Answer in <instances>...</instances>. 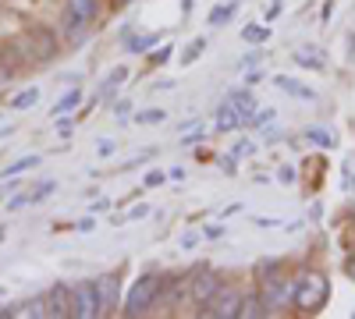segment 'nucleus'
I'll return each instance as SVG.
<instances>
[{
  "label": "nucleus",
  "mask_w": 355,
  "mask_h": 319,
  "mask_svg": "<svg viewBox=\"0 0 355 319\" xmlns=\"http://www.w3.org/2000/svg\"><path fill=\"white\" fill-rule=\"evenodd\" d=\"M331 298V287H327V277L323 273H302L299 280L291 284V305L299 312H320Z\"/></svg>",
  "instance_id": "1"
},
{
  "label": "nucleus",
  "mask_w": 355,
  "mask_h": 319,
  "mask_svg": "<svg viewBox=\"0 0 355 319\" xmlns=\"http://www.w3.org/2000/svg\"><path fill=\"white\" fill-rule=\"evenodd\" d=\"M100 15V0H64V28L71 33V43H82V33Z\"/></svg>",
  "instance_id": "2"
},
{
  "label": "nucleus",
  "mask_w": 355,
  "mask_h": 319,
  "mask_svg": "<svg viewBox=\"0 0 355 319\" xmlns=\"http://www.w3.org/2000/svg\"><path fill=\"white\" fill-rule=\"evenodd\" d=\"M157 295H160V277H157V273L139 277V280L132 284L128 298H125V316H142V312H150L153 302H157Z\"/></svg>",
  "instance_id": "3"
},
{
  "label": "nucleus",
  "mask_w": 355,
  "mask_h": 319,
  "mask_svg": "<svg viewBox=\"0 0 355 319\" xmlns=\"http://www.w3.org/2000/svg\"><path fill=\"white\" fill-rule=\"evenodd\" d=\"M239 305H242V295L220 284V291L202 305L199 316H206V319H234V316H239Z\"/></svg>",
  "instance_id": "4"
},
{
  "label": "nucleus",
  "mask_w": 355,
  "mask_h": 319,
  "mask_svg": "<svg viewBox=\"0 0 355 319\" xmlns=\"http://www.w3.org/2000/svg\"><path fill=\"white\" fill-rule=\"evenodd\" d=\"M71 316L75 319H100V302H96V287L82 280L71 287Z\"/></svg>",
  "instance_id": "5"
},
{
  "label": "nucleus",
  "mask_w": 355,
  "mask_h": 319,
  "mask_svg": "<svg viewBox=\"0 0 355 319\" xmlns=\"http://www.w3.org/2000/svg\"><path fill=\"white\" fill-rule=\"evenodd\" d=\"M259 298L266 302V309H270V316H274L277 309H284L291 302V280H284V277H263Z\"/></svg>",
  "instance_id": "6"
},
{
  "label": "nucleus",
  "mask_w": 355,
  "mask_h": 319,
  "mask_svg": "<svg viewBox=\"0 0 355 319\" xmlns=\"http://www.w3.org/2000/svg\"><path fill=\"white\" fill-rule=\"evenodd\" d=\"M46 316L53 319H71V287L64 280H57L46 291Z\"/></svg>",
  "instance_id": "7"
},
{
  "label": "nucleus",
  "mask_w": 355,
  "mask_h": 319,
  "mask_svg": "<svg viewBox=\"0 0 355 319\" xmlns=\"http://www.w3.org/2000/svg\"><path fill=\"white\" fill-rule=\"evenodd\" d=\"M220 273L217 270H202V273H196L192 277V298L199 302V305H206V302H210L217 291H220Z\"/></svg>",
  "instance_id": "8"
},
{
  "label": "nucleus",
  "mask_w": 355,
  "mask_h": 319,
  "mask_svg": "<svg viewBox=\"0 0 355 319\" xmlns=\"http://www.w3.org/2000/svg\"><path fill=\"white\" fill-rule=\"evenodd\" d=\"M93 287H96L100 316H114V309H117V277L114 273H103L100 280H93Z\"/></svg>",
  "instance_id": "9"
},
{
  "label": "nucleus",
  "mask_w": 355,
  "mask_h": 319,
  "mask_svg": "<svg viewBox=\"0 0 355 319\" xmlns=\"http://www.w3.org/2000/svg\"><path fill=\"white\" fill-rule=\"evenodd\" d=\"M234 128H242V113L231 100H224L217 107V131H234Z\"/></svg>",
  "instance_id": "10"
},
{
  "label": "nucleus",
  "mask_w": 355,
  "mask_h": 319,
  "mask_svg": "<svg viewBox=\"0 0 355 319\" xmlns=\"http://www.w3.org/2000/svg\"><path fill=\"white\" fill-rule=\"evenodd\" d=\"M259 316H270L266 302H263L259 295H245L242 305H239V316H234V319H259Z\"/></svg>",
  "instance_id": "11"
},
{
  "label": "nucleus",
  "mask_w": 355,
  "mask_h": 319,
  "mask_svg": "<svg viewBox=\"0 0 355 319\" xmlns=\"http://www.w3.org/2000/svg\"><path fill=\"white\" fill-rule=\"evenodd\" d=\"M295 64L309 68V71H323V53L316 46H299V50H295Z\"/></svg>",
  "instance_id": "12"
},
{
  "label": "nucleus",
  "mask_w": 355,
  "mask_h": 319,
  "mask_svg": "<svg viewBox=\"0 0 355 319\" xmlns=\"http://www.w3.org/2000/svg\"><path fill=\"white\" fill-rule=\"evenodd\" d=\"M234 107H239V113H242V125H249V118L256 113V96L252 93H245V89H239V93H231L227 96Z\"/></svg>",
  "instance_id": "13"
},
{
  "label": "nucleus",
  "mask_w": 355,
  "mask_h": 319,
  "mask_svg": "<svg viewBox=\"0 0 355 319\" xmlns=\"http://www.w3.org/2000/svg\"><path fill=\"white\" fill-rule=\"evenodd\" d=\"M277 89L281 93H288V96H295V100H316V93L313 89H306V85L302 82H295V78H277Z\"/></svg>",
  "instance_id": "14"
},
{
  "label": "nucleus",
  "mask_w": 355,
  "mask_h": 319,
  "mask_svg": "<svg viewBox=\"0 0 355 319\" xmlns=\"http://www.w3.org/2000/svg\"><path fill=\"white\" fill-rule=\"evenodd\" d=\"M306 142H313V146H320V149H334L338 146V138H334V131L331 128H306Z\"/></svg>",
  "instance_id": "15"
},
{
  "label": "nucleus",
  "mask_w": 355,
  "mask_h": 319,
  "mask_svg": "<svg viewBox=\"0 0 355 319\" xmlns=\"http://www.w3.org/2000/svg\"><path fill=\"white\" fill-rule=\"evenodd\" d=\"M234 11H239V4H234V0H227V4H220V8H214V11H210V25L217 28V25H224V21H231V18H234Z\"/></svg>",
  "instance_id": "16"
},
{
  "label": "nucleus",
  "mask_w": 355,
  "mask_h": 319,
  "mask_svg": "<svg viewBox=\"0 0 355 319\" xmlns=\"http://www.w3.org/2000/svg\"><path fill=\"white\" fill-rule=\"evenodd\" d=\"M78 100H82V89H71L64 100H57V103H53V118H61V113L75 110V107H78Z\"/></svg>",
  "instance_id": "17"
},
{
  "label": "nucleus",
  "mask_w": 355,
  "mask_h": 319,
  "mask_svg": "<svg viewBox=\"0 0 355 319\" xmlns=\"http://www.w3.org/2000/svg\"><path fill=\"white\" fill-rule=\"evenodd\" d=\"M33 167H40V156H21V160H15L4 170V178H15V174H25V170H33Z\"/></svg>",
  "instance_id": "18"
},
{
  "label": "nucleus",
  "mask_w": 355,
  "mask_h": 319,
  "mask_svg": "<svg viewBox=\"0 0 355 319\" xmlns=\"http://www.w3.org/2000/svg\"><path fill=\"white\" fill-rule=\"evenodd\" d=\"M242 39L245 43H266L270 39V28L266 25H249V28H242Z\"/></svg>",
  "instance_id": "19"
},
{
  "label": "nucleus",
  "mask_w": 355,
  "mask_h": 319,
  "mask_svg": "<svg viewBox=\"0 0 355 319\" xmlns=\"http://www.w3.org/2000/svg\"><path fill=\"white\" fill-rule=\"evenodd\" d=\"M135 121H139V125H160V121H167V110H160V107L142 110V113H135Z\"/></svg>",
  "instance_id": "20"
},
{
  "label": "nucleus",
  "mask_w": 355,
  "mask_h": 319,
  "mask_svg": "<svg viewBox=\"0 0 355 319\" xmlns=\"http://www.w3.org/2000/svg\"><path fill=\"white\" fill-rule=\"evenodd\" d=\"M36 100H40V89H36V85H33V89H25V93H18V96L11 100V107H15V110H25V107H33Z\"/></svg>",
  "instance_id": "21"
},
{
  "label": "nucleus",
  "mask_w": 355,
  "mask_h": 319,
  "mask_svg": "<svg viewBox=\"0 0 355 319\" xmlns=\"http://www.w3.org/2000/svg\"><path fill=\"white\" fill-rule=\"evenodd\" d=\"M153 43H157V36H132L128 39V50L132 53H146V50H153Z\"/></svg>",
  "instance_id": "22"
},
{
  "label": "nucleus",
  "mask_w": 355,
  "mask_h": 319,
  "mask_svg": "<svg viewBox=\"0 0 355 319\" xmlns=\"http://www.w3.org/2000/svg\"><path fill=\"white\" fill-rule=\"evenodd\" d=\"M53 188H57L53 181H40V185H36L33 192H25V195H28V202H33V206H36V202H43V199H46V195H50Z\"/></svg>",
  "instance_id": "23"
},
{
  "label": "nucleus",
  "mask_w": 355,
  "mask_h": 319,
  "mask_svg": "<svg viewBox=\"0 0 355 319\" xmlns=\"http://www.w3.org/2000/svg\"><path fill=\"white\" fill-rule=\"evenodd\" d=\"M202 50H206V39H192V43H189V50H185V57H182V64H196Z\"/></svg>",
  "instance_id": "24"
},
{
  "label": "nucleus",
  "mask_w": 355,
  "mask_h": 319,
  "mask_svg": "<svg viewBox=\"0 0 355 319\" xmlns=\"http://www.w3.org/2000/svg\"><path fill=\"white\" fill-rule=\"evenodd\" d=\"M274 118H277V110H259V113H252V118H249V125L252 128H266Z\"/></svg>",
  "instance_id": "25"
},
{
  "label": "nucleus",
  "mask_w": 355,
  "mask_h": 319,
  "mask_svg": "<svg viewBox=\"0 0 355 319\" xmlns=\"http://www.w3.org/2000/svg\"><path fill=\"white\" fill-rule=\"evenodd\" d=\"M25 316H33V319L46 316V298H33V302L25 305Z\"/></svg>",
  "instance_id": "26"
},
{
  "label": "nucleus",
  "mask_w": 355,
  "mask_h": 319,
  "mask_svg": "<svg viewBox=\"0 0 355 319\" xmlns=\"http://www.w3.org/2000/svg\"><path fill=\"white\" fill-rule=\"evenodd\" d=\"M36 39H40V57H50V53H53V39H50V33L36 28Z\"/></svg>",
  "instance_id": "27"
},
{
  "label": "nucleus",
  "mask_w": 355,
  "mask_h": 319,
  "mask_svg": "<svg viewBox=\"0 0 355 319\" xmlns=\"http://www.w3.org/2000/svg\"><path fill=\"white\" fill-rule=\"evenodd\" d=\"M164 181H167L164 170H150V174H146V188H157V185H164Z\"/></svg>",
  "instance_id": "28"
},
{
  "label": "nucleus",
  "mask_w": 355,
  "mask_h": 319,
  "mask_svg": "<svg viewBox=\"0 0 355 319\" xmlns=\"http://www.w3.org/2000/svg\"><path fill=\"white\" fill-rule=\"evenodd\" d=\"M196 142H202V128H199V131H189V135L182 138V146H185V149H192Z\"/></svg>",
  "instance_id": "29"
},
{
  "label": "nucleus",
  "mask_w": 355,
  "mask_h": 319,
  "mask_svg": "<svg viewBox=\"0 0 355 319\" xmlns=\"http://www.w3.org/2000/svg\"><path fill=\"white\" fill-rule=\"evenodd\" d=\"M252 149H256V146H252L249 138H245V142H239V146H234V160H239V156H249Z\"/></svg>",
  "instance_id": "30"
},
{
  "label": "nucleus",
  "mask_w": 355,
  "mask_h": 319,
  "mask_svg": "<svg viewBox=\"0 0 355 319\" xmlns=\"http://www.w3.org/2000/svg\"><path fill=\"white\" fill-rule=\"evenodd\" d=\"M171 61V46H160L157 53H153V64H167Z\"/></svg>",
  "instance_id": "31"
},
{
  "label": "nucleus",
  "mask_w": 355,
  "mask_h": 319,
  "mask_svg": "<svg viewBox=\"0 0 355 319\" xmlns=\"http://www.w3.org/2000/svg\"><path fill=\"white\" fill-rule=\"evenodd\" d=\"M277 181L291 185V181H295V167H281V170H277Z\"/></svg>",
  "instance_id": "32"
},
{
  "label": "nucleus",
  "mask_w": 355,
  "mask_h": 319,
  "mask_svg": "<svg viewBox=\"0 0 355 319\" xmlns=\"http://www.w3.org/2000/svg\"><path fill=\"white\" fill-rule=\"evenodd\" d=\"M128 110H132V103H128V100H117V103H114V113H117V118H125Z\"/></svg>",
  "instance_id": "33"
},
{
  "label": "nucleus",
  "mask_w": 355,
  "mask_h": 319,
  "mask_svg": "<svg viewBox=\"0 0 355 319\" xmlns=\"http://www.w3.org/2000/svg\"><path fill=\"white\" fill-rule=\"evenodd\" d=\"M25 202H28V195L21 192V195H15V199L8 202V210H21V206H25Z\"/></svg>",
  "instance_id": "34"
},
{
  "label": "nucleus",
  "mask_w": 355,
  "mask_h": 319,
  "mask_svg": "<svg viewBox=\"0 0 355 319\" xmlns=\"http://www.w3.org/2000/svg\"><path fill=\"white\" fill-rule=\"evenodd\" d=\"M75 227H78V230H85V235H89V230H96V220H93V217H85V220H78Z\"/></svg>",
  "instance_id": "35"
},
{
  "label": "nucleus",
  "mask_w": 355,
  "mask_h": 319,
  "mask_svg": "<svg viewBox=\"0 0 355 319\" xmlns=\"http://www.w3.org/2000/svg\"><path fill=\"white\" fill-rule=\"evenodd\" d=\"M259 57H263L259 50H256V53H245V57H242V68H252V64L259 61Z\"/></svg>",
  "instance_id": "36"
},
{
  "label": "nucleus",
  "mask_w": 355,
  "mask_h": 319,
  "mask_svg": "<svg viewBox=\"0 0 355 319\" xmlns=\"http://www.w3.org/2000/svg\"><path fill=\"white\" fill-rule=\"evenodd\" d=\"M114 153V142L110 138H100V156H110Z\"/></svg>",
  "instance_id": "37"
},
{
  "label": "nucleus",
  "mask_w": 355,
  "mask_h": 319,
  "mask_svg": "<svg viewBox=\"0 0 355 319\" xmlns=\"http://www.w3.org/2000/svg\"><path fill=\"white\" fill-rule=\"evenodd\" d=\"M220 235H224L220 224H210V227H206V238H220Z\"/></svg>",
  "instance_id": "38"
},
{
  "label": "nucleus",
  "mask_w": 355,
  "mask_h": 319,
  "mask_svg": "<svg viewBox=\"0 0 355 319\" xmlns=\"http://www.w3.org/2000/svg\"><path fill=\"white\" fill-rule=\"evenodd\" d=\"M256 227H284L281 220H266V217H256Z\"/></svg>",
  "instance_id": "39"
},
{
  "label": "nucleus",
  "mask_w": 355,
  "mask_h": 319,
  "mask_svg": "<svg viewBox=\"0 0 355 319\" xmlns=\"http://www.w3.org/2000/svg\"><path fill=\"white\" fill-rule=\"evenodd\" d=\"M345 273H348V277H352V280H355V252H352V255H348V263H345Z\"/></svg>",
  "instance_id": "40"
},
{
  "label": "nucleus",
  "mask_w": 355,
  "mask_h": 319,
  "mask_svg": "<svg viewBox=\"0 0 355 319\" xmlns=\"http://www.w3.org/2000/svg\"><path fill=\"white\" fill-rule=\"evenodd\" d=\"M220 167H224L227 174H234V156H224V160H220Z\"/></svg>",
  "instance_id": "41"
},
{
  "label": "nucleus",
  "mask_w": 355,
  "mask_h": 319,
  "mask_svg": "<svg viewBox=\"0 0 355 319\" xmlns=\"http://www.w3.org/2000/svg\"><path fill=\"white\" fill-rule=\"evenodd\" d=\"M0 295H4V287H0Z\"/></svg>",
  "instance_id": "42"
},
{
  "label": "nucleus",
  "mask_w": 355,
  "mask_h": 319,
  "mask_svg": "<svg viewBox=\"0 0 355 319\" xmlns=\"http://www.w3.org/2000/svg\"><path fill=\"white\" fill-rule=\"evenodd\" d=\"M121 4H125V0H121Z\"/></svg>",
  "instance_id": "43"
}]
</instances>
